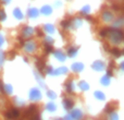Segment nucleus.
<instances>
[{"label":"nucleus","mask_w":124,"mask_h":120,"mask_svg":"<svg viewBox=\"0 0 124 120\" xmlns=\"http://www.w3.org/2000/svg\"><path fill=\"white\" fill-rule=\"evenodd\" d=\"M3 116L6 120H16L21 117V111L16 107H10L4 111Z\"/></svg>","instance_id":"1"},{"label":"nucleus","mask_w":124,"mask_h":120,"mask_svg":"<svg viewBox=\"0 0 124 120\" xmlns=\"http://www.w3.org/2000/svg\"><path fill=\"white\" fill-rule=\"evenodd\" d=\"M73 105H74V102L71 101V99H65V101H64V107H65L66 109H71V108L73 107Z\"/></svg>","instance_id":"2"},{"label":"nucleus","mask_w":124,"mask_h":120,"mask_svg":"<svg viewBox=\"0 0 124 120\" xmlns=\"http://www.w3.org/2000/svg\"><path fill=\"white\" fill-rule=\"evenodd\" d=\"M47 109L48 110H54L56 109V106H54L52 103H50V104H48L47 105Z\"/></svg>","instance_id":"3"}]
</instances>
